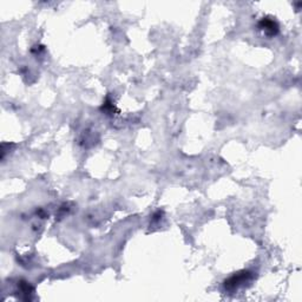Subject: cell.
<instances>
[{
  "instance_id": "2",
  "label": "cell",
  "mask_w": 302,
  "mask_h": 302,
  "mask_svg": "<svg viewBox=\"0 0 302 302\" xmlns=\"http://www.w3.org/2000/svg\"><path fill=\"white\" fill-rule=\"evenodd\" d=\"M258 27H260V30L264 31L265 34H267V36L269 37L276 36L278 32L277 23L274 21L273 18H269V17L262 18L261 22L258 23Z\"/></svg>"
},
{
  "instance_id": "1",
  "label": "cell",
  "mask_w": 302,
  "mask_h": 302,
  "mask_svg": "<svg viewBox=\"0 0 302 302\" xmlns=\"http://www.w3.org/2000/svg\"><path fill=\"white\" fill-rule=\"evenodd\" d=\"M252 278L253 273H250L249 270H242V272L235 274V275L225 281V288L226 290H229V292H234V290L238 289L252 281Z\"/></svg>"
}]
</instances>
